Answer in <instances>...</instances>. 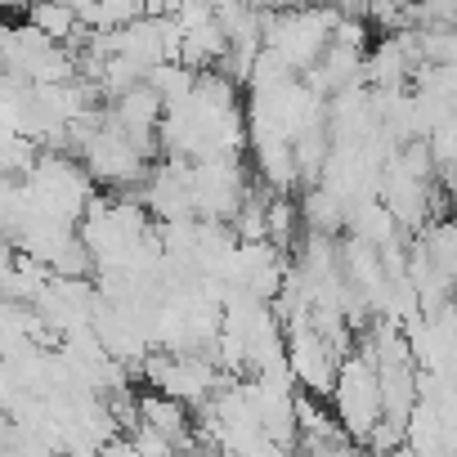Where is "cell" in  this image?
Instances as JSON below:
<instances>
[{
    "label": "cell",
    "instance_id": "6da1fadb",
    "mask_svg": "<svg viewBox=\"0 0 457 457\" xmlns=\"http://www.w3.org/2000/svg\"><path fill=\"white\" fill-rule=\"evenodd\" d=\"M332 412H337L341 430H350V439H359V444H368V435L386 421L377 363L363 359L359 350L341 363V381H337V390H332Z\"/></svg>",
    "mask_w": 457,
    "mask_h": 457
},
{
    "label": "cell",
    "instance_id": "7a4b0ae2",
    "mask_svg": "<svg viewBox=\"0 0 457 457\" xmlns=\"http://www.w3.org/2000/svg\"><path fill=\"white\" fill-rule=\"evenodd\" d=\"M305 220H301V202L296 197H274L270 202V243L283 252V247H292L296 243V228H301ZM287 256V252H283Z\"/></svg>",
    "mask_w": 457,
    "mask_h": 457
}]
</instances>
